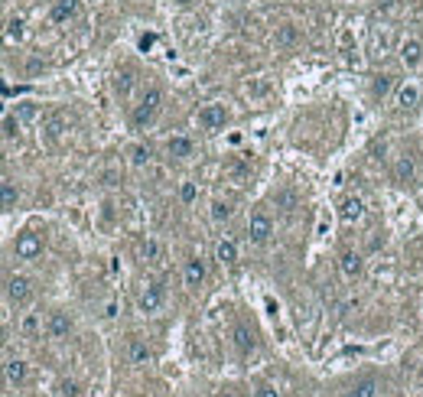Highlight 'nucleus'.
Segmentation results:
<instances>
[{"mask_svg":"<svg viewBox=\"0 0 423 397\" xmlns=\"http://www.w3.org/2000/svg\"><path fill=\"white\" fill-rule=\"evenodd\" d=\"M394 180H397V182H410V180H414V157H397V163H394Z\"/></svg>","mask_w":423,"mask_h":397,"instance_id":"nucleus-24","label":"nucleus"},{"mask_svg":"<svg viewBox=\"0 0 423 397\" xmlns=\"http://www.w3.org/2000/svg\"><path fill=\"white\" fill-rule=\"evenodd\" d=\"M141 254H143V261H157V254H160V245H157L153 238H147V241H143V247H141Z\"/></svg>","mask_w":423,"mask_h":397,"instance_id":"nucleus-34","label":"nucleus"},{"mask_svg":"<svg viewBox=\"0 0 423 397\" xmlns=\"http://www.w3.org/2000/svg\"><path fill=\"white\" fill-rule=\"evenodd\" d=\"M127 361L137 365V368H143V365L153 361V349L143 339H131V345H127Z\"/></svg>","mask_w":423,"mask_h":397,"instance_id":"nucleus-17","label":"nucleus"},{"mask_svg":"<svg viewBox=\"0 0 423 397\" xmlns=\"http://www.w3.org/2000/svg\"><path fill=\"white\" fill-rule=\"evenodd\" d=\"M179 3H182V7H186V3H189V0H179Z\"/></svg>","mask_w":423,"mask_h":397,"instance_id":"nucleus-39","label":"nucleus"},{"mask_svg":"<svg viewBox=\"0 0 423 397\" xmlns=\"http://www.w3.org/2000/svg\"><path fill=\"white\" fill-rule=\"evenodd\" d=\"M397 59L404 68H417L423 66V39L420 36H404L397 43Z\"/></svg>","mask_w":423,"mask_h":397,"instance_id":"nucleus-6","label":"nucleus"},{"mask_svg":"<svg viewBox=\"0 0 423 397\" xmlns=\"http://www.w3.org/2000/svg\"><path fill=\"white\" fill-rule=\"evenodd\" d=\"M391 88H394V75H375L371 78V95L375 98H385Z\"/></svg>","mask_w":423,"mask_h":397,"instance_id":"nucleus-28","label":"nucleus"},{"mask_svg":"<svg viewBox=\"0 0 423 397\" xmlns=\"http://www.w3.org/2000/svg\"><path fill=\"white\" fill-rule=\"evenodd\" d=\"M36 316H27V319H23V332H36Z\"/></svg>","mask_w":423,"mask_h":397,"instance_id":"nucleus-37","label":"nucleus"},{"mask_svg":"<svg viewBox=\"0 0 423 397\" xmlns=\"http://www.w3.org/2000/svg\"><path fill=\"white\" fill-rule=\"evenodd\" d=\"M277 205H283V212H293V208H296V196H293L290 189H283V192H277Z\"/></svg>","mask_w":423,"mask_h":397,"instance_id":"nucleus-33","label":"nucleus"},{"mask_svg":"<svg viewBox=\"0 0 423 397\" xmlns=\"http://www.w3.org/2000/svg\"><path fill=\"white\" fill-rule=\"evenodd\" d=\"M338 218H342L345 225L361 222V218H365V202H361L358 196H345L342 202H338Z\"/></svg>","mask_w":423,"mask_h":397,"instance_id":"nucleus-13","label":"nucleus"},{"mask_svg":"<svg viewBox=\"0 0 423 397\" xmlns=\"http://www.w3.org/2000/svg\"><path fill=\"white\" fill-rule=\"evenodd\" d=\"M160 111H163V88L150 85L141 95V101L131 108V127L134 131H147V127H153V121H157Z\"/></svg>","mask_w":423,"mask_h":397,"instance_id":"nucleus-1","label":"nucleus"},{"mask_svg":"<svg viewBox=\"0 0 423 397\" xmlns=\"http://www.w3.org/2000/svg\"><path fill=\"white\" fill-rule=\"evenodd\" d=\"M72 332H76V319H72L66 310H52V312L46 316V335H49L52 342L72 339Z\"/></svg>","mask_w":423,"mask_h":397,"instance_id":"nucleus-4","label":"nucleus"},{"mask_svg":"<svg viewBox=\"0 0 423 397\" xmlns=\"http://www.w3.org/2000/svg\"><path fill=\"white\" fill-rule=\"evenodd\" d=\"M196 198H199V186H196V182H182V186H179V202H182V205H192Z\"/></svg>","mask_w":423,"mask_h":397,"instance_id":"nucleus-32","label":"nucleus"},{"mask_svg":"<svg viewBox=\"0 0 423 397\" xmlns=\"http://www.w3.org/2000/svg\"><path fill=\"white\" fill-rule=\"evenodd\" d=\"M153 43H157V36H153V33H143V36H141V49H143V52H147V49H153Z\"/></svg>","mask_w":423,"mask_h":397,"instance_id":"nucleus-36","label":"nucleus"},{"mask_svg":"<svg viewBox=\"0 0 423 397\" xmlns=\"http://www.w3.org/2000/svg\"><path fill=\"white\" fill-rule=\"evenodd\" d=\"M342 397H378V378H375V375L358 378L355 384H348V388L342 391Z\"/></svg>","mask_w":423,"mask_h":397,"instance_id":"nucleus-18","label":"nucleus"},{"mask_svg":"<svg viewBox=\"0 0 423 397\" xmlns=\"http://www.w3.org/2000/svg\"><path fill=\"white\" fill-rule=\"evenodd\" d=\"M20 39H23V20L10 17L7 20V43H20Z\"/></svg>","mask_w":423,"mask_h":397,"instance_id":"nucleus-31","label":"nucleus"},{"mask_svg":"<svg viewBox=\"0 0 423 397\" xmlns=\"http://www.w3.org/2000/svg\"><path fill=\"white\" fill-rule=\"evenodd\" d=\"M56 394L59 397H82V384L76 378H59L56 381Z\"/></svg>","mask_w":423,"mask_h":397,"instance_id":"nucleus-27","label":"nucleus"},{"mask_svg":"<svg viewBox=\"0 0 423 397\" xmlns=\"http://www.w3.org/2000/svg\"><path fill=\"white\" fill-rule=\"evenodd\" d=\"M20 127H23V121H20L17 114H13V111L3 114V140H7V143L20 140Z\"/></svg>","mask_w":423,"mask_h":397,"instance_id":"nucleus-23","label":"nucleus"},{"mask_svg":"<svg viewBox=\"0 0 423 397\" xmlns=\"http://www.w3.org/2000/svg\"><path fill=\"white\" fill-rule=\"evenodd\" d=\"M338 270H342L348 280H361V274H365V257L348 247V251H342V254H338Z\"/></svg>","mask_w":423,"mask_h":397,"instance_id":"nucleus-12","label":"nucleus"},{"mask_svg":"<svg viewBox=\"0 0 423 397\" xmlns=\"http://www.w3.org/2000/svg\"><path fill=\"white\" fill-rule=\"evenodd\" d=\"M20 202V189L13 186V180L10 176H3V212H13Z\"/></svg>","mask_w":423,"mask_h":397,"instance_id":"nucleus-26","label":"nucleus"},{"mask_svg":"<svg viewBox=\"0 0 423 397\" xmlns=\"http://www.w3.org/2000/svg\"><path fill=\"white\" fill-rule=\"evenodd\" d=\"M3 294H7L10 306H17V310L29 306V300H33V294H36V290H33V277H29V274H10Z\"/></svg>","mask_w":423,"mask_h":397,"instance_id":"nucleus-2","label":"nucleus"},{"mask_svg":"<svg viewBox=\"0 0 423 397\" xmlns=\"http://www.w3.org/2000/svg\"><path fill=\"white\" fill-rule=\"evenodd\" d=\"M273 43L280 49H290L300 43V27H293V23H283V27H277V36H273Z\"/></svg>","mask_w":423,"mask_h":397,"instance_id":"nucleus-21","label":"nucleus"},{"mask_svg":"<svg viewBox=\"0 0 423 397\" xmlns=\"http://www.w3.org/2000/svg\"><path fill=\"white\" fill-rule=\"evenodd\" d=\"M206 261L202 257H189L186 267H182V284H186L189 294H199V287L206 284Z\"/></svg>","mask_w":423,"mask_h":397,"instance_id":"nucleus-9","label":"nucleus"},{"mask_svg":"<svg viewBox=\"0 0 423 397\" xmlns=\"http://www.w3.org/2000/svg\"><path fill=\"white\" fill-rule=\"evenodd\" d=\"M397 108L401 111H414L417 104H420V88L414 82H404V85H397V95H394Z\"/></svg>","mask_w":423,"mask_h":397,"instance_id":"nucleus-16","label":"nucleus"},{"mask_svg":"<svg viewBox=\"0 0 423 397\" xmlns=\"http://www.w3.org/2000/svg\"><path fill=\"white\" fill-rule=\"evenodd\" d=\"M127 153H131V166H134V170H143V166H150V160H153L150 143H134Z\"/></svg>","mask_w":423,"mask_h":397,"instance_id":"nucleus-22","label":"nucleus"},{"mask_svg":"<svg viewBox=\"0 0 423 397\" xmlns=\"http://www.w3.org/2000/svg\"><path fill=\"white\" fill-rule=\"evenodd\" d=\"M13 251H17L20 261H36L43 254V238L33 235V231H20L17 241H13Z\"/></svg>","mask_w":423,"mask_h":397,"instance_id":"nucleus-8","label":"nucleus"},{"mask_svg":"<svg viewBox=\"0 0 423 397\" xmlns=\"http://www.w3.org/2000/svg\"><path fill=\"white\" fill-rule=\"evenodd\" d=\"M231 345H235L238 355H251L257 349V332L248 326V322H235V329H231Z\"/></svg>","mask_w":423,"mask_h":397,"instance_id":"nucleus-11","label":"nucleus"},{"mask_svg":"<svg viewBox=\"0 0 423 397\" xmlns=\"http://www.w3.org/2000/svg\"><path fill=\"white\" fill-rule=\"evenodd\" d=\"M163 300H166V290H163V284H147L141 290V296H137V310H141L143 316H153V312L163 310Z\"/></svg>","mask_w":423,"mask_h":397,"instance_id":"nucleus-7","label":"nucleus"},{"mask_svg":"<svg viewBox=\"0 0 423 397\" xmlns=\"http://www.w3.org/2000/svg\"><path fill=\"white\" fill-rule=\"evenodd\" d=\"M420 312H423V303H420Z\"/></svg>","mask_w":423,"mask_h":397,"instance_id":"nucleus-42","label":"nucleus"},{"mask_svg":"<svg viewBox=\"0 0 423 397\" xmlns=\"http://www.w3.org/2000/svg\"><path fill=\"white\" fill-rule=\"evenodd\" d=\"M166 153L173 157V160H189L192 153H196V143L189 140L186 133H173L166 140Z\"/></svg>","mask_w":423,"mask_h":397,"instance_id":"nucleus-14","label":"nucleus"},{"mask_svg":"<svg viewBox=\"0 0 423 397\" xmlns=\"http://www.w3.org/2000/svg\"><path fill=\"white\" fill-rule=\"evenodd\" d=\"M254 397H280V391H277V384H257Z\"/></svg>","mask_w":423,"mask_h":397,"instance_id":"nucleus-35","label":"nucleus"},{"mask_svg":"<svg viewBox=\"0 0 423 397\" xmlns=\"http://www.w3.org/2000/svg\"><path fill=\"white\" fill-rule=\"evenodd\" d=\"M196 121H199V127H202V131H208V133L222 131V127L228 124L225 104H202V108H199V114H196Z\"/></svg>","mask_w":423,"mask_h":397,"instance_id":"nucleus-5","label":"nucleus"},{"mask_svg":"<svg viewBox=\"0 0 423 397\" xmlns=\"http://www.w3.org/2000/svg\"><path fill=\"white\" fill-rule=\"evenodd\" d=\"M134 85H137V72L134 68H117L114 72V95L117 98H131Z\"/></svg>","mask_w":423,"mask_h":397,"instance_id":"nucleus-19","label":"nucleus"},{"mask_svg":"<svg viewBox=\"0 0 423 397\" xmlns=\"http://www.w3.org/2000/svg\"><path fill=\"white\" fill-rule=\"evenodd\" d=\"M208 215H212V222H218V225H222V222H228V218L235 215V205H231V202H225V198H215Z\"/></svg>","mask_w":423,"mask_h":397,"instance_id":"nucleus-25","label":"nucleus"},{"mask_svg":"<svg viewBox=\"0 0 423 397\" xmlns=\"http://www.w3.org/2000/svg\"><path fill=\"white\" fill-rule=\"evenodd\" d=\"M397 0H378V10H394Z\"/></svg>","mask_w":423,"mask_h":397,"instance_id":"nucleus-38","label":"nucleus"},{"mask_svg":"<svg viewBox=\"0 0 423 397\" xmlns=\"http://www.w3.org/2000/svg\"><path fill=\"white\" fill-rule=\"evenodd\" d=\"M13 114H17L23 124H29V121H36V117H39V104L36 101H20Z\"/></svg>","mask_w":423,"mask_h":397,"instance_id":"nucleus-29","label":"nucleus"},{"mask_svg":"<svg viewBox=\"0 0 423 397\" xmlns=\"http://www.w3.org/2000/svg\"><path fill=\"white\" fill-rule=\"evenodd\" d=\"M394 397H410V394H394Z\"/></svg>","mask_w":423,"mask_h":397,"instance_id":"nucleus-40","label":"nucleus"},{"mask_svg":"<svg viewBox=\"0 0 423 397\" xmlns=\"http://www.w3.org/2000/svg\"><path fill=\"white\" fill-rule=\"evenodd\" d=\"M3 375H7V384L13 391H20V388H27L29 384V365L23 359H13V355H10V359L3 361Z\"/></svg>","mask_w":423,"mask_h":397,"instance_id":"nucleus-10","label":"nucleus"},{"mask_svg":"<svg viewBox=\"0 0 423 397\" xmlns=\"http://www.w3.org/2000/svg\"><path fill=\"white\" fill-rule=\"evenodd\" d=\"M215 261L222 267H235L238 264V245H235V238H218L215 241Z\"/></svg>","mask_w":423,"mask_h":397,"instance_id":"nucleus-15","label":"nucleus"},{"mask_svg":"<svg viewBox=\"0 0 423 397\" xmlns=\"http://www.w3.org/2000/svg\"><path fill=\"white\" fill-rule=\"evenodd\" d=\"M78 7H82V0H56L52 10H49V20L52 23H69L78 13Z\"/></svg>","mask_w":423,"mask_h":397,"instance_id":"nucleus-20","label":"nucleus"},{"mask_svg":"<svg viewBox=\"0 0 423 397\" xmlns=\"http://www.w3.org/2000/svg\"><path fill=\"white\" fill-rule=\"evenodd\" d=\"M222 397H235V394H222Z\"/></svg>","mask_w":423,"mask_h":397,"instance_id":"nucleus-41","label":"nucleus"},{"mask_svg":"<svg viewBox=\"0 0 423 397\" xmlns=\"http://www.w3.org/2000/svg\"><path fill=\"white\" fill-rule=\"evenodd\" d=\"M273 238V218L267 208H254L251 215H248V241L251 245H267Z\"/></svg>","mask_w":423,"mask_h":397,"instance_id":"nucleus-3","label":"nucleus"},{"mask_svg":"<svg viewBox=\"0 0 423 397\" xmlns=\"http://www.w3.org/2000/svg\"><path fill=\"white\" fill-rule=\"evenodd\" d=\"M69 124H66V117H62V114H49L46 117V133L49 137H52V140H56V137H62V131H66Z\"/></svg>","mask_w":423,"mask_h":397,"instance_id":"nucleus-30","label":"nucleus"}]
</instances>
